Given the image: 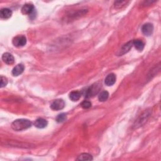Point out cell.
<instances>
[{
	"mask_svg": "<svg viewBox=\"0 0 161 161\" xmlns=\"http://www.w3.org/2000/svg\"><path fill=\"white\" fill-rule=\"evenodd\" d=\"M132 45H133V41L128 42V43L125 44L122 47V49H121L119 55H123V54H125V53H127V52H128L130 49L132 48Z\"/></svg>",
	"mask_w": 161,
	"mask_h": 161,
	"instance_id": "5bb4252c",
	"label": "cell"
},
{
	"mask_svg": "<svg viewBox=\"0 0 161 161\" xmlns=\"http://www.w3.org/2000/svg\"><path fill=\"white\" fill-rule=\"evenodd\" d=\"M8 84V79L3 76H1V88L6 86Z\"/></svg>",
	"mask_w": 161,
	"mask_h": 161,
	"instance_id": "44dd1931",
	"label": "cell"
},
{
	"mask_svg": "<svg viewBox=\"0 0 161 161\" xmlns=\"http://www.w3.org/2000/svg\"><path fill=\"white\" fill-rule=\"evenodd\" d=\"M65 102L61 99H58L54 101L50 105V108L53 110H60L64 108Z\"/></svg>",
	"mask_w": 161,
	"mask_h": 161,
	"instance_id": "277c9868",
	"label": "cell"
},
{
	"mask_svg": "<svg viewBox=\"0 0 161 161\" xmlns=\"http://www.w3.org/2000/svg\"><path fill=\"white\" fill-rule=\"evenodd\" d=\"M2 60L4 61V62L6 63L8 65H12L15 62L14 57L10 53L6 52L3 54L2 55Z\"/></svg>",
	"mask_w": 161,
	"mask_h": 161,
	"instance_id": "8992f818",
	"label": "cell"
},
{
	"mask_svg": "<svg viewBox=\"0 0 161 161\" xmlns=\"http://www.w3.org/2000/svg\"><path fill=\"white\" fill-rule=\"evenodd\" d=\"M154 31V26L151 23H146L142 27V33L146 36H150Z\"/></svg>",
	"mask_w": 161,
	"mask_h": 161,
	"instance_id": "5b68a950",
	"label": "cell"
},
{
	"mask_svg": "<svg viewBox=\"0 0 161 161\" xmlns=\"http://www.w3.org/2000/svg\"><path fill=\"white\" fill-rule=\"evenodd\" d=\"M81 96V94L78 91H74L69 94V98L71 99L73 102H77Z\"/></svg>",
	"mask_w": 161,
	"mask_h": 161,
	"instance_id": "9a60e30c",
	"label": "cell"
},
{
	"mask_svg": "<svg viewBox=\"0 0 161 161\" xmlns=\"http://www.w3.org/2000/svg\"><path fill=\"white\" fill-rule=\"evenodd\" d=\"M116 79H117V78H116V75L113 73H111L108 74L107 78H105L104 83L106 85L108 86H113L115 83Z\"/></svg>",
	"mask_w": 161,
	"mask_h": 161,
	"instance_id": "ba28073f",
	"label": "cell"
},
{
	"mask_svg": "<svg viewBox=\"0 0 161 161\" xmlns=\"http://www.w3.org/2000/svg\"><path fill=\"white\" fill-rule=\"evenodd\" d=\"M32 127V123L27 119H18L14 121L12 124V128L15 131H22Z\"/></svg>",
	"mask_w": 161,
	"mask_h": 161,
	"instance_id": "6da1fadb",
	"label": "cell"
},
{
	"mask_svg": "<svg viewBox=\"0 0 161 161\" xmlns=\"http://www.w3.org/2000/svg\"><path fill=\"white\" fill-rule=\"evenodd\" d=\"M24 69H25V67L23 64H18L13 69L12 74L14 75V76H18V75L23 73V72L24 71Z\"/></svg>",
	"mask_w": 161,
	"mask_h": 161,
	"instance_id": "9c48e42d",
	"label": "cell"
},
{
	"mask_svg": "<svg viewBox=\"0 0 161 161\" xmlns=\"http://www.w3.org/2000/svg\"><path fill=\"white\" fill-rule=\"evenodd\" d=\"M67 119V116L65 113H61L57 116V117L56 118L57 122L58 123H62L65 122Z\"/></svg>",
	"mask_w": 161,
	"mask_h": 161,
	"instance_id": "ac0fdd59",
	"label": "cell"
},
{
	"mask_svg": "<svg viewBox=\"0 0 161 161\" xmlns=\"http://www.w3.org/2000/svg\"><path fill=\"white\" fill-rule=\"evenodd\" d=\"M8 145L14 146V147H23V148H31L32 145L27 143H20L19 142H17V141H11L8 143Z\"/></svg>",
	"mask_w": 161,
	"mask_h": 161,
	"instance_id": "8fae6325",
	"label": "cell"
},
{
	"mask_svg": "<svg viewBox=\"0 0 161 161\" xmlns=\"http://www.w3.org/2000/svg\"><path fill=\"white\" fill-rule=\"evenodd\" d=\"M12 12L8 8H3L0 11V17L3 19H8L12 17Z\"/></svg>",
	"mask_w": 161,
	"mask_h": 161,
	"instance_id": "7c38bea8",
	"label": "cell"
},
{
	"mask_svg": "<svg viewBox=\"0 0 161 161\" xmlns=\"http://www.w3.org/2000/svg\"><path fill=\"white\" fill-rule=\"evenodd\" d=\"M133 45H134L135 49L139 50V51H142L144 49L145 44L142 40L137 39L133 41Z\"/></svg>",
	"mask_w": 161,
	"mask_h": 161,
	"instance_id": "4fadbf2b",
	"label": "cell"
},
{
	"mask_svg": "<svg viewBox=\"0 0 161 161\" xmlns=\"http://www.w3.org/2000/svg\"><path fill=\"white\" fill-rule=\"evenodd\" d=\"M150 111H145V112L140 116V118L138 119V120L137 121V122H135V125H134L136 128L141 127V126L143 125L146 122H147V120H148L149 117H150Z\"/></svg>",
	"mask_w": 161,
	"mask_h": 161,
	"instance_id": "7a4b0ae2",
	"label": "cell"
},
{
	"mask_svg": "<svg viewBox=\"0 0 161 161\" xmlns=\"http://www.w3.org/2000/svg\"><path fill=\"white\" fill-rule=\"evenodd\" d=\"M109 97V93L107 91H102V93H100L99 96H98V99L100 101V102H105L108 99Z\"/></svg>",
	"mask_w": 161,
	"mask_h": 161,
	"instance_id": "e0dca14e",
	"label": "cell"
},
{
	"mask_svg": "<svg viewBox=\"0 0 161 161\" xmlns=\"http://www.w3.org/2000/svg\"><path fill=\"white\" fill-rule=\"evenodd\" d=\"M34 6L32 4H25L22 8V12L25 15H32L34 12Z\"/></svg>",
	"mask_w": 161,
	"mask_h": 161,
	"instance_id": "52a82bcc",
	"label": "cell"
},
{
	"mask_svg": "<svg viewBox=\"0 0 161 161\" xmlns=\"http://www.w3.org/2000/svg\"><path fill=\"white\" fill-rule=\"evenodd\" d=\"M78 160H93L92 155L87 153H83L79 155L78 158Z\"/></svg>",
	"mask_w": 161,
	"mask_h": 161,
	"instance_id": "2e32d148",
	"label": "cell"
},
{
	"mask_svg": "<svg viewBox=\"0 0 161 161\" xmlns=\"http://www.w3.org/2000/svg\"><path fill=\"white\" fill-rule=\"evenodd\" d=\"M127 3V1H117L115 2V7L117 8H121L122 7H123V5H125V4Z\"/></svg>",
	"mask_w": 161,
	"mask_h": 161,
	"instance_id": "ffe728a7",
	"label": "cell"
},
{
	"mask_svg": "<svg viewBox=\"0 0 161 161\" xmlns=\"http://www.w3.org/2000/svg\"><path fill=\"white\" fill-rule=\"evenodd\" d=\"M27 44V38L23 35H19V36L15 37L13 39V44L15 47H23Z\"/></svg>",
	"mask_w": 161,
	"mask_h": 161,
	"instance_id": "3957f363",
	"label": "cell"
},
{
	"mask_svg": "<svg viewBox=\"0 0 161 161\" xmlns=\"http://www.w3.org/2000/svg\"><path fill=\"white\" fill-rule=\"evenodd\" d=\"M48 125V122L44 118H38L35 120L34 125L38 128H45Z\"/></svg>",
	"mask_w": 161,
	"mask_h": 161,
	"instance_id": "30bf717a",
	"label": "cell"
},
{
	"mask_svg": "<svg viewBox=\"0 0 161 161\" xmlns=\"http://www.w3.org/2000/svg\"><path fill=\"white\" fill-rule=\"evenodd\" d=\"M91 103L90 102H89V101H84L83 102H82L81 103V107L82 108H84V109H88L89 108L91 107Z\"/></svg>",
	"mask_w": 161,
	"mask_h": 161,
	"instance_id": "d6986e66",
	"label": "cell"
}]
</instances>
